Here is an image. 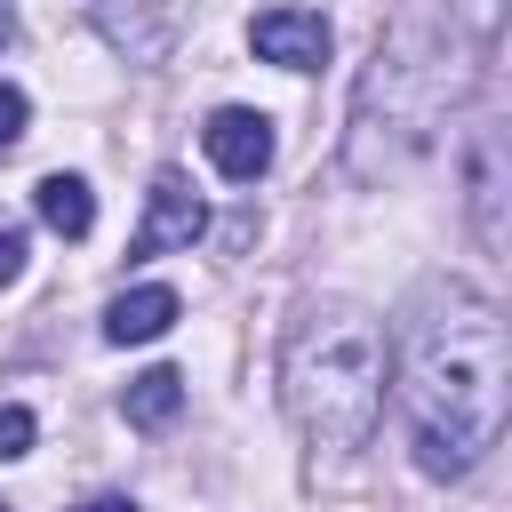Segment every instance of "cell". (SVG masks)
<instances>
[{
    "label": "cell",
    "instance_id": "3957f363",
    "mask_svg": "<svg viewBox=\"0 0 512 512\" xmlns=\"http://www.w3.org/2000/svg\"><path fill=\"white\" fill-rule=\"evenodd\" d=\"M200 232H208L200 192H192L176 168H160V176H152V192H144V224L128 232V256H168V248H192Z\"/></svg>",
    "mask_w": 512,
    "mask_h": 512
},
{
    "label": "cell",
    "instance_id": "30bf717a",
    "mask_svg": "<svg viewBox=\"0 0 512 512\" xmlns=\"http://www.w3.org/2000/svg\"><path fill=\"white\" fill-rule=\"evenodd\" d=\"M32 440H40V424H32V408H0V464H16V456H32Z\"/></svg>",
    "mask_w": 512,
    "mask_h": 512
},
{
    "label": "cell",
    "instance_id": "6da1fadb",
    "mask_svg": "<svg viewBox=\"0 0 512 512\" xmlns=\"http://www.w3.org/2000/svg\"><path fill=\"white\" fill-rule=\"evenodd\" d=\"M504 392H512V344L504 312L472 288H432L416 328H408V368H400V408H408V448L416 472L456 480L472 472L496 432H504Z\"/></svg>",
    "mask_w": 512,
    "mask_h": 512
},
{
    "label": "cell",
    "instance_id": "9a60e30c",
    "mask_svg": "<svg viewBox=\"0 0 512 512\" xmlns=\"http://www.w3.org/2000/svg\"><path fill=\"white\" fill-rule=\"evenodd\" d=\"M0 512H8V504H0Z\"/></svg>",
    "mask_w": 512,
    "mask_h": 512
},
{
    "label": "cell",
    "instance_id": "8992f818",
    "mask_svg": "<svg viewBox=\"0 0 512 512\" xmlns=\"http://www.w3.org/2000/svg\"><path fill=\"white\" fill-rule=\"evenodd\" d=\"M176 288H160V280H144V288H120L112 304H104V336L112 344H152V336H168L176 328Z\"/></svg>",
    "mask_w": 512,
    "mask_h": 512
},
{
    "label": "cell",
    "instance_id": "5b68a950",
    "mask_svg": "<svg viewBox=\"0 0 512 512\" xmlns=\"http://www.w3.org/2000/svg\"><path fill=\"white\" fill-rule=\"evenodd\" d=\"M200 144H208V160H216L232 184H256V176L272 168V120L248 112V104H224V112L200 128Z\"/></svg>",
    "mask_w": 512,
    "mask_h": 512
},
{
    "label": "cell",
    "instance_id": "52a82bcc",
    "mask_svg": "<svg viewBox=\"0 0 512 512\" xmlns=\"http://www.w3.org/2000/svg\"><path fill=\"white\" fill-rule=\"evenodd\" d=\"M472 232L480 248H504V136L480 128L472 144Z\"/></svg>",
    "mask_w": 512,
    "mask_h": 512
},
{
    "label": "cell",
    "instance_id": "7c38bea8",
    "mask_svg": "<svg viewBox=\"0 0 512 512\" xmlns=\"http://www.w3.org/2000/svg\"><path fill=\"white\" fill-rule=\"evenodd\" d=\"M16 136H24V88H8V80H0V152H8Z\"/></svg>",
    "mask_w": 512,
    "mask_h": 512
},
{
    "label": "cell",
    "instance_id": "9c48e42d",
    "mask_svg": "<svg viewBox=\"0 0 512 512\" xmlns=\"http://www.w3.org/2000/svg\"><path fill=\"white\" fill-rule=\"evenodd\" d=\"M176 408H184V376H176V368H144V376L120 392V416H128V424H144V432H152V424H168Z\"/></svg>",
    "mask_w": 512,
    "mask_h": 512
},
{
    "label": "cell",
    "instance_id": "8fae6325",
    "mask_svg": "<svg viewBox=\"0 0 512 512\" xmlns=\"http://www.w3.org/2000/svg\"><path fill=\"white\" fill-rule=\"evenodd\" d=\"M24 256H32V248H24V224H8V216H0V288H8V280H24Z\"/></svg>",
    "mask_w": 512,
    "mask_h": 512
},
{
    "label": "cell",
    "instance_id": "277c9868",
    "mask_svg": "<svg viewBox=\"0 0 512 512\" xmlns=\"http://www.w3.org/2000/svg\"><path fill=\"white\" fill-rule=\"evenodd\" d=\"M248 48L264 64H280V72H320L328 64V16H312V8H264L248 24Z\"/></svg>",
    "mask_w": 512,
    "mask_h": 512
},
{
    "label": "cell",
    "instance_id": "4fadbf2b",
    "mask_svg": "<svg viewBox=\"0 0 512 512\" xmlns=\"http://www.w3.org/2000/svg\"><path fill=\"white\" fill-rule=\"evenodd\" d=\"M72 512H136L128 496H88V504H72Z\"/></svg>",
    "mask_w": 512,
    "mask_h": 512
},
{
    "label": "cell",
    "instance_id": "5bb4252c",
    "mask_svg": "<svg viewBox=\"0 0 512 512\" xmlns=\"http://www.w3.org/2000/svg\"><path fill=\"white\" fill-rule=\"evenodd\" d=\"M8 32H16V8H8V0H0V40H8Z\"/></svg>",
    "mask_w": 512,
    "mask_h": 512
},
{
    "label": "cell",
    "instance_id": "7a4b0ae2",
    "mask_svg": "<svg viewBox=\"0 0 512 512\" xmlns=\"http://www.w3.org/2000/svg\"><path fill=\"white\" fill-rule=\"evenodd\" d=\"M280 392H288V416L312 448H328V456L368 448V432L384 416V328H376V312H360L344 296L304 304L288 320V344H280Z\"/></svg>",
    "mask_w": 512,
    "mask_h": 512
},
{
    "label": "cell",
    "instance_id": "ba28073f",
    "mask_svg": "<svg viewBox=\"0 0 512 512\" xmlns=\"http://www.w3.org/2000/svg\"><path fill=\"white\" fill-rule=\"evenodd\" d=\"M32 208H40V224L64 232V240H88V224H96V192H88L80 176H64V168L32 184Z\"/></svg>",
    "mask_w": 512,
    "mask_h": 512
}]
</instances>
